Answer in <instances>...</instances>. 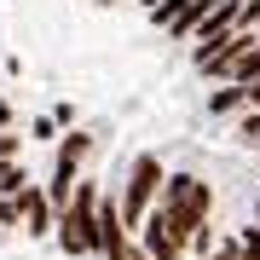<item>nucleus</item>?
I'll list each match as a JSON object with an SVG mask.
<instances>
[{
    "label": "nucleus",
    "instance_id": "1",
    "mask_svg": "<svg viewBox=\"0 0 260 260\" xmlns=\"http://www.w3.org/2000/svg\"><path fill=\"white\" fill-rule=\"evenodd\" d=\"M208 208H214V191L203 185V179H191V174H168L162 179V225H168V237L179 243V249H191L197 232H208Z\"/></svg>",
    "mask_w": 260,
    "mask_h": 260
},
{
    "label": "nucleus",
    "instance_id": "2",
    "mask_svg": "<svg viewBox=\"0 0 260 260\" xmlns=\"http://www.w3.org/2000/svg\"><path fill=\"white\" fill-rule=\"evenodd\" d=\"M99 203H104L99 179H81L70 208L58 214V249L64 254H99Z\"/></svg>",
    "mask_w": 260,
    "mask_h": 260
},
{
    "label": "nucleus",
    "instance_id": "3",
    "mask_svg": "<svg viewBox=\"0 0 260 260\" xmlns=\"http://www.w3.org/2000/svg\"><path fill=\"white\" fill-rule=\"evenodd\" d=\"M156 191H162V162L156 156H133V179H127V191H121V220H127V232L150 220V197Z\"/></svg>",
    "mask_w": 260,
    "mask_h": 260
},
{
    "label": "nucleus",
    "instance_id": "4",
    "mask_svg": "<svg viewBox=\"0 0 260 260\" xmlns=\"http://www.w3.org/2000/svg\"><path fill=\"white\" fill-rule=\"evenodd\" d=\"M18 203H23V225H29V237H52V232H58V208H52V197L41 191V185H29Z\"/></svg>",
    "mask_w": 260,
    "mask_h": 260
},
{
    "label": "nucleus",
    "instance_id": "5",
    "mask_svg": "<svg viewBox=\"0 0 260 260\" xmlns=\"http://www.w3.org/2000/svg\"><path fill=\"white\" fill-rule=\"evenodd\" d=\"M214 12H220V0H179V12H174V23H168V35H174V41H197V29H203Z\"/></svg>",
    "mask_w": 260,
    "mask_h": 260
},
{
    "label": "nucleus",
    "instance_id": "6",
    "mask_svg": "<svg viewBox=\"0 0 260 260\" xmlns=\"http://www.w3.org/2000/svg\"><path fill=\"white\" fill-rule=\"evenodd\" d=\"M237 139L260 150V110H243V116H237Z\"/></svg>",
    "mask_w": 260,
    "mask_h": 260
},
{
    "label": "nucleus",
    "instance_id": "7",
    "mask_svg": "<svg viewBox=\"0 0 260 260\" xmlns=\"http://www.w3.org/2000/svg\"><path fill=\"white\" fill-rule=\"evenodd\" d=\"M29 133H35V139H52L58 121H52V116H35V121H29Z\"/></svg>",
    "mask_w": 260,
    "mask_h": 260
},
{
    "label": "nucleus",
    "instance_id": "8",
    "mask_svg": "<svg viewBox=\"0 0 260 260\" xmlns=\"http://www.w3.org/2000/svg\"><path fill=\"white\" fill-rule=\"evenodd\" d=\"M243 29H260V0H243Z\"/></svg>",
    "mask_w": 260,
    "mask_h": 260
},
{
    "label": "nucleus",
    "instance_id": "9",
    "mask_svg": "<svg viewBox=\"0 0 260 260\" xmlns=\"http://www.w3.org/2000/svg\"><path fill=\"white\" fill-rule=\"evenodd\" d=\"M18 156V139H12V133H0V162H12Z\"/></svg>",
    "mask_w": 260,
    "mask_h": 260
},
{
    "label": "nucleus",
    "instance_id": "10",
    "mask_svg": "<svg viewBox=\"0 0 260 260\" xmlns=\"http://www.w3.org/2000/svg\"><path fill=\"white\" fill-rule=\"evenodd\" d=\"M6 121H12V104H6V99H0V133H6Z\"/></svg>",
    "mask_w": 260,
    "mask_h": 260
},
{
    "label": "nucleus",
    "instance_id": "11",
    "mask_svg": "<svg viewBox=\"0 0 260 260\" xmlns=\"http://www.w3.org/2000/svg\"><path fill=\"white\" fill-rule=\"evenodd\" d=\"M150 6H162V0H145V12H150Z\"/></svg>",
    "mask_w": 260,
    "mask_h": 260
},
{
    "label": "nucleus",
    "instance_id": "12",
    "mask_svg": "<svg viewBox=\"0 0 260 260\" xmlns=\"http://www.w3.org/2000/svg\"><path fill=\"white\" fill-rule=\"evenodd\" d=\"M254 225H260V203H254Z\"/></svg>",
    "mask_w": 260,
    "mask_h": 260
},
{
    "label": "nucleus",
    "instance_id": "13",
    "mask_svg": "<svg viewBox=\"0 0 260 260\" xmlns=\"http://www.w3.org/2000/svg\"><path fill=\"white\" fill-rule=\"evenodd\" d=\"M99 6H116V0H99Z\"/></svg>",
    "mask_w": 260,
    "mask_h": 260
}]
</instances>
